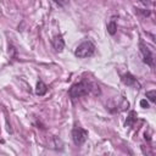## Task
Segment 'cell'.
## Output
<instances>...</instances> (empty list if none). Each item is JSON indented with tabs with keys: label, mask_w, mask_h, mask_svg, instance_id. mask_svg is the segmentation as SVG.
<instances>
[{
	"label": "cell",
	"mask_w": 156,
	"mask_h": 156,
	"mask_svg": "<svg viewBox=\"0 0 156 156\" xmlns=\"http://www.w3.org/2000/svg\"><path fill=\"white\" fill-rule=\"evenodd\" d=\"M95 45L94 43H91L90 40H85L83 43H80L77 48H76V51H74V55L79 58H85V57H90L94 55L95 52Z\"/></svg>",
	"instance_id": "obj_1"
},
{
	"label": "cell",
	"mask_w": 156,
	"mask_h": 156,
	"mask_svg": "<svg viewBox=\"0 0 156 156\" xmlns=\"http://www.w3.org/2000/svg\"><path fill=\"white\" fill-rule=\"evenodd\" d=\"M90 91V85L85 82H78L76 84H73L69 90H68V94L71 96V99H78V98H82V96H85L88 95Z\"/></svg>",
	"instance_id": "obj_2"
},
{
	"label": "cell",
	"mask_w": 156,
	"mask_h": 156,
	"mask_svg": "<svg viewBox=\"0 0 156 156\" xmlns=\"http://www.w3.org/2000/svg\"><path fill=\"white\" fill-rule=\"evenodd\" d=\"M88 138V130H85L82 127H74L72 130V140L77 146H80L85 143Z\"/></svg>",
	"instance_id": "obj_3"
},
{
	"label": "cell",
	"mask_w": 156,
	"mask_h": 156,
	"mask_svg": "<svg viewBox=\"0 0 156 156\" xmlns=\"http://www.w3.org/2000/svg\"><path fill=\"white\" fill-rule=\"evenodd\" d=\"M139 46H140V51H141V54H143V61H144L146 65H149L150 67H152V66H154V55H152V52H151L150 49H149L144 43H141V41H140Z\"/></svg>",
	"instance_id": "obj_4"
},
{
	"label": "cell",
	"mask_w": 156,
	"mask_h": 156,
	"mask_svg": "<svg viewBox=\"0 0 156 156\" xmlns=\"http://www.w3.org/2000/svg\"><path fill=\"white\" fill-rule=\"evenodd\" d=\"M121 80H122L123 84H126V85H128V87H132V88H134V89H139V88H140V84L138 83L136 78H135L133 74H130V73L123 74V76L121 77Z\"/></svg>",
	"instance_id": "obj_5"
},
{
	"label": "cell",
	"mask_w": 156,
	"mask_h": 156,
	"mask_svg": "<svg viewBox=\"0 0 156 156\" xmlns=\"http://www.w3.org/2000/svg\"><path fill=\"white\" fill-rule=\"evenodd\" d=\"M51 44H52L54 49H55L57 52H61V51L63 50V48H65V40H63V38H62L61 34L55 35V37L51 39Z\"/></svg>",
	"instance_id": "obj_6"
},
{
	"label": "cell",
	"mask_w": 156,
	"mask_h": 156,
	"mask_svg": "<svg viewBox=\"0 0 156 156\" xmlns=\"http://www.w3.org/2000/svg\"><path fill=\"white\" fill-rule=\"evenodd\" d=\"M46 91H48V87H46V84H45L44 82L39 80V82H38V84H37L35 94H37V95H39V96H43V95H45V93H46Z\"/></svg>",
	"instance_id": "obj_7"
},
{
	"label": "cell",
	"mask_w": 156,
	"mask_h": 156,
	"mask_svg": "<svg viewBox=\"0 0 156 156\" xmlns=\"http://www.w3.org/2000/svg\"><path fill=\"white\" fill-rule=\"evenodd\" d=\"M107 32L111 34V35H115L116 32H117V24L115 21H111L108 24H107Z\"/></svg>",
	"instance_id": "obj_8"
},
{
	"label": "cell",
	"mask_w": 156,
	"mask_h": 156,
	"mask_svg": "<svg viewBox=\"0 0 156 156\" xmlns=\"http://www.w3.org/2000/svg\"><path fill=\"white\" fill-rule=\"evenodd\" d=\"M146 96L149 98V100L151 101V102H155L156 101V90H149V91H146Z\"/></svg>",
	"instance_id": "obj_9"
},
{
	"label": "cell",
	"mask_w": 156,
	"mask_h": 156,
	"mask_svg": "<svg viewBox=\"0 0 156 156\" xmlns=\"http://www.w3.org/2000/svg\"><path fill=\"white\" fill-rule=\"evenodd\" d=\"M135 116H136V113H135L134 111H132V112L129 113V118L127 119V122H126V124H132V123H133V121L135 119Z\"/></svg>",
	"instance_id": "obj_10"
},
{
	"label": "cell",
	"mask_w": 156,
	"mask_h": 156,
	"mask_svg": "<svg viewBox=\"0 0 156 156\" xmlns=\"http://www.w3.org/2000/svg\"><path fill=\"white\" fill-rule=\"evenodd\" d=\"M54 1H55V4H56V5L62 6V7H63V6H66V5L69 2V0H54Z\"/></svg>",
	"instance_id": "obj_11"
},
{
	"label": "cell",
	"mask_w": 156,
	"mask_h": 156,
	"mask_svg": "<svg viewBox=\"0 0 156 156\" xmlns=\"http://www.w3.org/2000/svg\"><path fill=\"white\" fill-rule=\"evenodd\" d=\"M140 105H141V107H144V108H147V107H149V104H147L146 100H141V101H140Z\"/></svg>",
	"instance_id": "obj_12"
},
{
	"label": "cell",
	"mask_w": 156,
	"mask_h": 156,
	"mask_svg": "<svg viewBox=\"0 0 156 156\" xmlns=\"http://www.w3.org/2000/svg\"><path fill=\"white\" fill-rule=\"evenodd\" d=\"M140 2H143L144 5H149L151 4V0H140Z\"/></svg>",
	"instance_id": "obj_13"
}]
</instances>
